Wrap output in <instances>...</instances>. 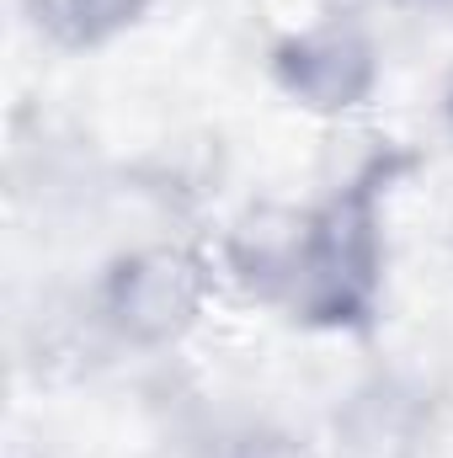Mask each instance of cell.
<instances>
[{
    "label": "cell",
    "mask_w": 453,
    "mask_h": 458,
    "mask_svg": "<svg viewBox=\"0 0 453 458\" xmlns=\"http://www.w3.org/2000/svg\"><path fill=\"white\" fill-rule=\"evenodd\" d=\"M379 182L384 171L357 176L341 187L326 208L299 219V261H294V288L288 310L315 320V326H357L373 310L379 293Z\"/></svg>",
    "instance_id": "1"
},
{
    "label": "cell",
    "mask_w": 453,
    "mask_h": 458,
    "mask_svg": "<svg viewBox=\"0 0 453 458\" xmlns=\"http://www.w3.org/2000/svg\"><path fill=\"white\" fill-rule=\"evenodd\" d=\"M203 288H209V277H203L198 256L171 250V245L133 250L102 283V320L133 346H166L198 320Z\"/></svg>",
    "instance_id": "2"
},
{
    "label": "cell",
    "mask_w": 453,
    "mask_h": 458,
    "mask_svg": "<svg viewBox=\"0 0 453 458\" xmlns=\"http://www.w3.org/2000/svg\"><path fill=\"white\" fill-rule=\"evenodd\" d=\"M272 75L294 102H304L315 113H341L373 91L379 64H373L368 38H357L352 27H310V32L278 43Z\"/></svg>",
    "instance_id": "3"
},
{
    "label": "cell",
    "mask_w": 453,
    "mask_h": 458,
    "mask_svg": "<svg viewBox=\"0 0 453 458\" xmlns=\"http://www.w3.org/2000/svg\"><path fill=\"white\" fill-rule=\"evenodd\" d=\"M341 432L357 458H406L422 437V400L400 384H373L346 405Z\"/></svg>",
    "instance_id": "4"
},
{
    "label": "cell",
    "mask_w": 453,
    "mask_h": 458,
    "mask_svg": "<svg viewBox=\"0 0 453 458\" xmlns=\"http://www.w3.org/2000/svg\"><path fill=\"white\" fill-rule=\"evenodd\" d=\"M150 0H38V16L75 48L107 43L113 32L133 27Z\"/></svg>",
    "instance_id": "5"
},
{
    "label": "cell",
    "mask_w": 453,
    "mask_h": 458,
    "mask_svg": "<svg viewBox=\"0 0 453 458\" xmlns=\"http://www.w3.org/2000/svg\"><path fill=\"white\" fill-rule=\"evenodd\" d=\"M229 458H304L299 443H288V437H278V432H251V437H240Z\"/></svg>",
    "instance_id": "6"
}]
</instances>
